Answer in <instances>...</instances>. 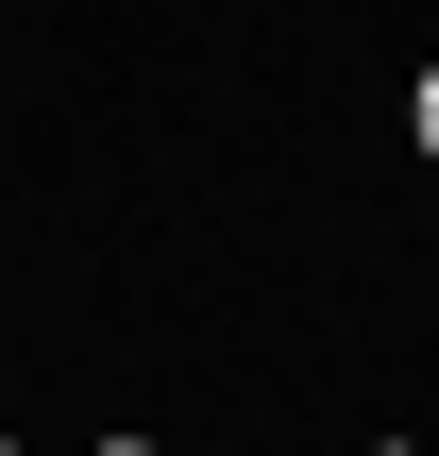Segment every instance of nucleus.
I'll return each instance as SVG.
<instances>
[{
  "instance_id": "f257e3e1",
  "label": "nucleus",
  "mask_w": 439,
  "mask_h": 456,
  "mask_svg": "<svg viewBox=\"0 0 439 456\" xmlns=\"http://www.w3.org/2000/svg\"><path fill=\"white\" fill-rule=\"evenodd\" d=\"M406 135H423V152H439V68H423V102H406Z\"/></svg>"
},
{
  "instance_id": "f03ea898",
  "label": "nucleus",
  "mask_w": 439,
  "mask_h": 456,
  "mask_svg": "<svg viewBox=\"0 0 439 456\" xmlns=\"http://www.w3.org/2000/svg\"><path fill=\"white\" fill-rule=\"evenodd\" d=\"M102 456H152V440H102Z\"/></svg>"
}]
</instances>
